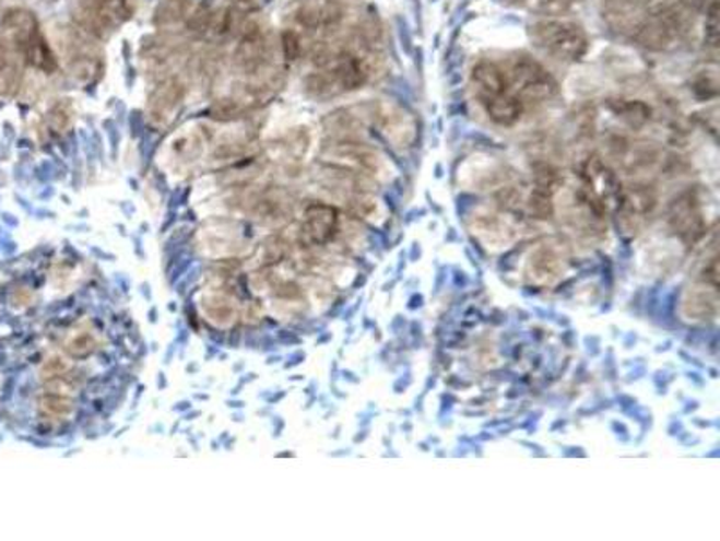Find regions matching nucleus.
I'll return each instance as SVG.
<instances>
[{"label": "nucleus", "mask_w": 720, "mask_h": 541, "mask_svg": "<svg viewBox=\"0 0 720 541\" xmlns=\"http://www.w3.org/2000/svg\"><path fill=\"white\" fill-rule=\"evenodd\" d=\"M686 32L685 11L674 2H652L647 15L633 35L639 46L663 51L675 46Z\"/></svg>", "instance_id": "obj_2"}, {"label": "nucleus", "mask_w": 720, "mask_h": 541, "mask_svg": "<svg viewBox=\"0 0 720 541\" xmlns=\"http://www.w3.org/2000/svg\"><path fill=\"white\" fill-rule=\"evenodd\" d=\"M483 104H485L486 114L497 125L510 127V125L517 124L521 119L522 102L511 91L499 94L496 98L486 99Z\"/></svg>", "instance_id": "obj_7"}, {"label": "nucleus", "mask_w": 720, "mask_h": 541, "mask_svg": "<svg viewBox=\"0 0 720 541\" xmlns=\"http://www.w3.org/2000/svg\"><path fill=\"white\" fill-rule=\"evenodd\" d=\"M11 52L10 47L0 38V71L10 68Z\"/></svg>", "instance_id": "obj_12"}, {"label": "nucleus", "mask_w": 720, "mask_h": 541, "mask_svg": "<svg viewBox=\"0 0 720 541\" xmlns=\"http://www.w3.org/2000/svg\"><path fill=\"white\" fill-rule=\"evenodd\" d=\"M16 38L21 42L22 51H24L27 62L44 72H52L57 69L55 55L47 46V42L44 40V36L38 32V26L16 35Z\"/></svg>", "instance_id": "obj_6"}, {"label": "nucleus", "mask_w": 720, "mask_h": 541, "mask_svg": "<svg viewBox=\"0 0 720 541\" xmlns=\"http://www.w3.org/2000/svg\"><path fill=\"white\" fill-rule=\"evenodd\" d=\"M583 180H586L589 197L597 204L605 208V210L618 207L619 202H622V190H619L618 179H616L613 172L609 170L607 166L603 165L602 161L598 160V157H591L586 163Z\"/></svg>", "instance_id": "obj_4"}, {"label": "nucleus", "mask_w": 720, "mask_h": 541, "mask_svg": "<svg viewBox=\"0 0 720 541\" xmlns=\"http://www.w3.org/2000/svg\"><path fill=\"white\" fill-rule=\"evenodd\" d=\"M96 15L97 21L105 26H116L119 22L127 21L130 15L128 0H97Z\"/></svg>", "instance_id": "obj_8"}, {"label": "nucleus", "mask_w": 720, "mask_h": 541, "mask_svg": "<svg viewBox=\"0 0 720 541\" xmlns=\"http://www.w3.org/2000/svg\"><path fill=\"white\" fill-rule=\"evenodd\" d=\"M283 47H285L286 58L294 60L296 58L297 51H299V40L294 33H285L283 36Z\"/></svg>", "instance_id": "obj_11"}, {"label": "nucleus", "mask_w": 720, "mask_h": 541, "mask_svg": "<svg viewBox=\"0 0 720 541\" xmlns=\"http://www.w3.org/2000/svg\"><path fill=\"white\" fill-rule=\"evenodd\" d=\"M530 36L542 52L560 62H580L588 55V35L575 22L544 19L530 27Z\"/></svg>", "instance_id": "obj_1"}, {"label": "nucleus", "mask_w": 720, "mask_h": 541, "mask_svg": "<svg viewBox=\"0 0 720 541\" xmlns=\"http://www.w3.org/2000/svg\"><path fill=\"white\" fill-rule=\"evenodd\" d=\"M506 77L510 87H514L511 93L521 99L522 105L524 102L544 104L558 94L557 80L550 74V71L542 68L541 63L527 55H521L511 62L510 71L506 72Z\"/></svg>", "instance_id": "obj_3"}, {"label": "nucleus", "mask_w": 720, "mask_h": 541, "mask_svg": "<svg viewBox=\"0 0 720 541\" xmlns=\"http://www.w3.org/2000/svg\"><path fill=\"white\" fill-rule=\"evenodd\" d=\"M472 83H474L475 94L480 96L481 102L496 98L499 94L510 91L506 71L492 62H481L475 66L472 71Z\"/></svg>", "instance_id": "obj_5"}, {"label": "nucleus", "mask_w": 720, "mask_h": 541, "mask_svg": "<svg viewBox=\"0 0 720 541\" xmlns=\"http://www.w3.org/2000/svg\"><path fill=\"white\" fill-rule=\"evenodd\" d=\"M706 38L710 40L711 46H717V42H719V0L711 2V8L706 15Z\"/></svg>", "instance_id": "obj_10"}, {"label": "nucleus", "mask_w": 720, "mask_h": 541, "mask_svg": "<svg viewBox=\"0 0 720 541\" xmlns=\"http://www.w3.org/2000/svg\"><path fill=\"white\" fill-rule=\"evenodd\" d=\"M503 2L521 8V10L533 11V13H557V11L566 10L573 0H503Z\"/></svg>", "instance_id": "obj_9"}]
</instances>
